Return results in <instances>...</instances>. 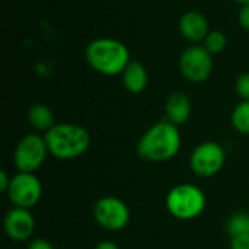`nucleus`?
<instances>
[{
    "label": "nucleus",
    "instance_id": "10",
    "mask_svg": "<svg viewBox=\"0 0 249 249\" xmlns=\"http://www.w3.org/2000/svg\"><path fill=\"white\" fill-rule=\"evenodd\" d=\"M3 228L10 241L25 242L31 239L35 232V217L29 209L13 207L4 216Z\"/></svg>",
    "mask_w": 249,
    "mask_h": 249
},
{
    "label": "nucleus",
    "instance_id": "3",
    "mask_svg": "<svg viewBox=\"0 0 249 249\" xmlns=\"http://www.w3.org/2000/svg\"><path fill=\"white\" fill-rule=\"evenodd\" d=\"M44 139L50 155L58 160H73L83 156L92 142L89 131L73 123H57L44 133Z\"/></svg>",
    "mask_w": 249,
    "mask_h": 249
},
{
    "label": "nucleus",
    "instance_id": "21",
    "mask_svg": "<svg viewBox=\"0 0 249 249\" xmlns=\"http://www.w3.org/2000/svg\"><path fill=\"white\" fill-rule=\"evenodd\" d=\"M28 249H54L53 244L48 242L47 239H42V238H36V239H32L28 245Z\"/></svg>",
    "mask_w": 249,
    "mask_h": 249
},
{
    "label": "nucleus",
    "instance_id": "11",
    "mask_svg": "<svg viewBox=\"0 0 249 249\" xmlns=\"http://www.w3.org/2000/svg\"><path fill=\"white\" fill-rule=\"evenodd\" d=\"M178 29H179V34L182 35V38L193 44L203 42L204 38L207 36V34L212 31L209 19L206 18V15H203L198 10L185 12L179 18Z\"/></svg>",
    "mask_w": 249,
    "mask_h": 249
},
{
    "label": "nucleus",
    "instance_id": "1",
    "mask_svg": "<svg viewBox=\"0 0 249 249\" xmlns=\"http://www.w3.org/2000/svg\"><path fill=\"white\" fill-rule=\"evenodd\" d=\"M179 127L169 123L166 118L158 121L137 142V155L147 162L160 163L174 159L181 149Z\"/></svg>",
    "mask_w": 249,
    "mask_h": 249
},
{
    "label": "nucleus",
    "instance_id": "18",
    "mask_svg": "<svg viewBox=\"0 0 249 249\" xmlns=\"http://www.w3.org/2000/svg\"><path fill=\"white\" fill-rule=\"evenodd\" d=\"M235 89L242 101H249V71H245L238 76L235 82Z\"/></svg>",
    "mask_w": 249,
    "mask_h": 249
},
{
    "label": "nucleus",
    "instance_id": "8",
    "mask_svg": "<svg viewBox=\"0 0 249 249\" xmlns=\"http://www.w3.org/2000/svg\"><path fill=\"white\" fill-rule=\"evenodd\" d=\"M226 162V152L217 142L200 143L190 156L191 171L201 178H210L217 175Z\"/></svg>",
    "mask_w": 249,
    "mask_h": 249
},
{
    "label": "nucleus",
    "instance_id": "17",
    "mask_svg": "<svg viewBox=\"0 0 249 249\" xmlns=\"http://www.w3.org/2000/svg\"><path fill=\"white\" fill-rule=\"evenodd\" d=\"M226 232L231 238L238 235L249 233V214L248 213H235L229 217L226 223Z\"/></svg>",
    "mask_w": 249,
    "mask_h": 249
},
{
    "label": "nucleus",
    "instance_id": "24",
    "mask_svg": "<svg viewBox=\"0 0 249 249\" xmlns=\"http://www.w3.org/2000/svg\"><path fill=\"white\" fill-rule=\"evenodd\" d=\"M233 1H236L238 4H241V6H244V4H249V0H233Z\"/></svg>",
    "mask_w": 249,
    "mask_h": 249
},
{
    "label": "nucleus",
    "instance_id": "7",
    "mask_svg": "<svg viewBox=\"0 0 249 249\" xmlns=\"http://www.w3.org/2000/svg\"><path fill=\"white\" fill-rule=\"evenodd\" d=\"M93 219L105 231L118 232L128 226L130 223V209L118 197H102L93 206Z\"/></svg>",
    "mask_w": 249,
    "mask_h": 249
},
{
    "label": "nucleus",
    "instance_id": "22",
    "mask_svg": "<svg viewBox=\"0 0 249 249\" xmlns=\"http://www.w3.org/2000/svg\"><path fill=\"white\" fill-rule=\"evenodd\" d=\"M10 181H12V177L7 175V172L4 169L0 171V193L6 194L9 187H10Z\"/></svg>",
    "mask_w": 249,
    "mask_h": 249
},
{
    "label": "nucleus",
    "instance_id": "20",
    "mask_svg": "<svg viewBox=\"0 0 249 249\" xmlns=\"http://www.w3.org/2000/svg\"><path fill=\"white\" fill-rule=\"evenodd\" d=\"M238 22L245 31H249V4L241 6L238 13Z\"/></svg>",
    "mask_w": 249,
    "mask_h": 249
},
{
    "label": "nucleus",
    "instance_id": "14",
    "mask_svg": "<svg viewBox=\"0 0 249 249\" xmlns=\"http://www.w3.org/2000/svg\"><path fill=\"white\" fill-rule=\"evenodd\" d=\"M28 121L31 127L36 131L47 133L50 128H53L57 123L54 118V112L50 107L44 104H32L28 109Z\"/></svg>",
    "mask_w": 249,
    "mask_h": 249
},
{
    "label": "nucleus",
    "instance_id": "23",
    "mask_svg": "<svg viewBox=\"0 0 249 249\" xmlns=\"http://www.w3.org/2000/svg\"><path fill=\"white\" fill-rule=\"evenodd\" d=\"M93 249H120V247L112 241H101Z\"/></svg>",
    "mask_w": 249,
    "mask_h": 249
},
{
    "label": "nucleus",
    "instance_id": "5",
    "mask_svg": "<svg viewBox=\"0 0 249 249\" xmlns=\"http://www.w3.org/2000/svg\"><path fill=\"white\" fill-rule=\"evenodd\" d=\"M48 155L50 152L44 136L32 133L18 142L13 152V163L18 172L35 174L44 165Z\"/></svg>",
    "mask_w": 249,
    "mask_h": 249
},
{
    "label": "nucleus",
    "instance_id": "12",
    "mask_svg": "<svg viewBox=\"0 0 249 249\" xmlns=\"http://www.w3.org/2000/svg\"><path fill=\"white\" fill-rule=\"evenodd\" d=\"M166 120L175 125L185 124L191 117V101L184 92H172L165 102Z\"/></svg>",
    "mask_w": 249,
    "mask_h": 249
},
{
    "label": "nucleus",
    "instance_id": "15",
    "mask_svg": "<svg viewBox=\"0 0 249 249\" xmlns=\"http://www.w3.org/2000/svg\"><path fill=\"white\" fill-rule=\"evenodd\" d=\"M231 123L241 134H249V101H241L232 111Z\"/></svg>",
    "mask_w": 249,
    "mask_h": 249
},
{
    "label": "nucleus",
    "instance_id": "2",
    "mask_svg": "<svg viewBox=\"0 0 249 249\" xmlns=\"http://www.w3.org/2000/svg\"><path fill=\"white\" fill-rule=\"evenodd\" d=\"M86 63L92 70L104 76L123 74L125 67L130 64L128 47L115 38H95L85 50Z\"/></svg>",
    "mask_w": 249,
    "mask_h": 249
},
{
    "label": "nucleus",
    "instance_id": "9",
    "mask_svg": "<svg viewBox=\"0 0 249 249\" xmlns=\"http://www.w3.org/2000/svg\"><path fill=\"white\" fill-rule=\"evenodd\" d=\"M7 198L13 207L32 209L38 204L42 196V184L35 174L18 172L12 177L10 187L7 190Z\"/></svg>",
    "mask_w": 249,
    "mask_h": 249
},
{
    "label": "nucleus",
    "instance_id": "16",
    "mask_svg": "<svg viewBox=\"0 0 249 249\" xmlns=\"http://www.w3.org/2000/svg\"><path fill=\"white\" fill-rule=\"evenodd\" d=\"M226 45H228V38H226V35H225L222 31H219V29H212V31L207 34V36L204 38V41H203V47H204L212 55L223 53L225 48H226Z\"/></svg>",
    "mask_w": 249,
    "mask_h": 249
},
{
    "label": "nucleus",
    "instance_id": "4",
    "mask_svg": "<svg viewBox=\"0 0 249 249\" xmlns=\"http://www.w3.org/2000/svg\"><path fill=\"white\" fill-rule=\"evenodd\" d=\"M166 210L178 220H194L206 210V196L203 190L194 184H179L166 194Z\"/></svg>",
    "mask_w": 249,
    "mask_h": 249
},
{
    "label": "nucleus",
    "instance_id": "6",
    "mask_svg": "<svg viewBox=\"0 0 249 249\" xmlns=\"http://www.w3.org/2000/svg\"><path fill=\"white\" fill-rule=\"evenodd\" d=\"M179 71L191 83H204L213 73V55L203 45L187 47L179 55Z\"/></svg>",
    "mask_w": 249,
    "mask_h": 249
},
{
    "label": "nucleus",
    "instance_id": "13",
    "mask_svg": "<svg viewBox=\"0 0 249 249\" xmlns=\"http://www.w3.org/2000/svg\"><path fill=\"white\" fill-rule=\"evenodd\" d=\"M123 86L127 92L137 95L142 93L149 83V73L140 61H130L121 74Z\"/></svg>",
    "mask_w": 249,
    "mask_h": 249
},
{
    "label": "nucleus",
    "instance_id": "19",
    "mask_svg": "<svg viewBox=\"0 0 249 249\" xmlns=\"http://www.w3.org/2000/svg\"><path fill=\"white\" fill-rule=\"evenodd\" d=\"M231 249H249V233L231 238Z\"/></svg>",
    "mask_w": 249,
    "mask_h": 249
}]
</instances>
